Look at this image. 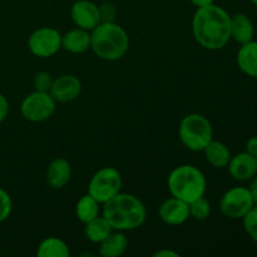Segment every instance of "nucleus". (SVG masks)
Listing matches in <instances>:
<instances>
[{"label": "nucleus", "instance_id": "obj_1", "mask_svg": "<svg viewBox=\"0 0 257 257\" xmlns=\"http://www.w3.org/2000/svg\"><path fill=\"white\" fill-rule=\"evenodd\" d=\"M231 15L216 4L197 8L192 19L196 42L208 50L222 49L231 39Z\"/></svg>", "mask_w": 257, "mask_h": 257}, {"label": "nucleus", "instance_id": "obj_2", "mask_svg": "<svg viewBox=\"0 0 257 257\" xmlns=\"http://www.w3.org/2000/svg\"><path fill=\"white\" fill-rule=\"evenodd\" d=\"M103 217L114 231H132L141 227L147 217L146 206L135 195L119 192L103 203Z\"/></svg>", "mask_w": 257, "mask_h": 257}, {"label": "nucleus", "instance_id": "obj_3", "mask_svg": "<svg viewBox=\"0 0 257 257\" xmlns=\"http://www.w3.org/2000/svg\"><path fill=\"white\" fill-rule=\"evenodd\" d=\"M130 48L127 32L113 23H99L90 32V49L98 58L107 62H115L125 55Z\"/></svg>", "mask_w": 257, "mask_h": 257}, {"label": "nucleus", "instance_id": "obj_4", "mask_svg": "<svg viewBox=\"0 0 257 257\" xmlns=\"http://www.w3.org/2000/svg\"><path fill=\"white\" fill-rule=\"evenodd\" d=\"M168 191L172 197L191 203L205 196L207 181L202 171L191 165L176 167L167 180Z\"/></svg>", "mask_w": 257, "mask_h": 257}, {"label": "nucleus", "instance_id": "obj_5", "mask_svg": "<svg viewBox=\"0 0 257 257\" xmlns=\"http://www.w3.org/2000/svg\"><path fill=\"white\" fill-rule=\"evenodd\" d=\"M178 136L187 150L200 152L213 140V128L205 115L192 113L181 120Z\"/></svg>", "mask_w": 257, "mask_h": 257}, {"label": "nucleus", "instance_id": "obj_6", "mask_svg": "<svg viewBox=\"0 0 257 257\" xmlns=\"http://www.w3.org/2000/svg\"><path fill=\"white\" fill-rule=\"evenodd\" d=\"M120 188H122V176L119 171L114 167H103L90 178L88 193L100 205H103L118 195Z\"/></svg>", "mask_w": 257, "mask_h": 257}, {"label": "nucleus", "instance_id": "obj_7", "mask_svg": "<svg viewBox=\"0 0 257 257\" xmlns=\"http://www.w3.org/2000/svg\"><path fill=\"white\" fill-rule=\"evenodd\" d=\"M55 102L50 93L34 90L23 99L20 105L22 115L27 120L33 123L45 122L55 112Z\"/></svg>", "mask_w": 257, "mask_h": 257}, {"label": "nucleus", "instance_id": "obj_8", "mask_svg": "<svg viewBox=\"0 0 257 257\" xmlns=\"http://www.w3.org/2000/svg\"><path fill=\"white\" fill-rule=\"evenodd\" d=\"M255 206L247 187L237 186L223 193L220 201V210L226 217L232 220L242 218Z\"/></svg>", "mask_w": 257, "mask_h": 257}, {"label": "nucleus", "instance_id": "obj_9", "mask_svg": "<svg viewBox=\"0 0 257 257\" xmlns=\"http://www.w3.org/2000/svg\"><path fill=\"white\" fill-rule=\"evenodd\" d=\"M28 48L38 58L53 57L62 49V34L54 28H39L30 34Z\"/></svg>", "mask_w": 257, "mask_h": 257}, {"label": "nucleus", "instance_id": "obj_10", "mask_svg": "<svg viewBox=\"0 0 257 257\" xmlns=\"http://www.w3.org/2000/svg\"><path fill=\"white\" fill-rule=\"evenodd\" d=\"M70 17L78 28L92 32L100 23L98 5L90 0H78L70 8Z\"/></svg>", "mask_w": 257, "mask_h": 257}, {"label": "nucleus", "instance_id": "obj_11", "mask_svg": "<svg viewBox=\"0 0 257 257\" xmlns=\"http://www.w3.org/2000/svg\"><path fill=\"white\" fill-rule=\"evenodd\" d=\"M82 92V83L75 75L63 74L53 80L49 93L55 102L68 103L77 99Z\"/></svg>", "mask_w": 257, "mask_h": 257}, {"label": "nucleus", "instance_id": "obj_12", "mask_svg": "<svg viewBox=\"0 0 257 257\" xmlns=\"http://www.w3.org/2000/svg\"><path fill=\"white\" fill-rule=\"evenodd\" d=\"M231 177L240 182L251 181L257 175V158L245 152L232 156L227 165Z\"/></svg>", "mask_w": 257, "mask_h": 257}, {"label": "nucleus", "instance_id": "obj_13", "mask_svg": "<svg viewBox=\"0 0 257 257\" xmlns=\"http://www.w3.org/2000/svg\"><path fill=\"white\" fill-rule=\"evenodd\" d=\"M158 216L167 225H182L190 218V206L185 201L171 197L160 206Z\"/></svg>", "mask_w": 257, "mask_h": 257}, {"label": "nucleus", "instance_id": "obj_14", "mask_svg": "<svg viewBox=\"0 0 257 257\" xmlns=\"http://www.w3.org/2000/svg\"><path fill=\"white\" fill-rule=\"evenodd\" d=\"M72 177V167L65 158H55L47 170V182L54 190H60L69 183Z\"/></svg>", "mask_w": 257, "mask_h": 257}, {"label": "nucleus", "instance_id": "obj_15", "mask_svg": "<svg viewBox=\"0 0 257 257\" xmlns=\"http://www.w3.org/2000/svg\"><path fill=\"white\" fill-rule=\"evenodd\" d=\"M62 49L73 54H82L90 49V32L77 28L62 35Z\"/></svg>", "mask_w": 257, "mask_h": 257}, {"label": "nucleus", "instance_id": "obj_16", "mask_svg": "<svg viewBox=\"0 0 257 257\" xmlns=\"http://www.w3.org/2000/svg\"><path fill=\"white\" fill-rule=\"evenodd\" d=\"M231 39L235 40L238 44H245V43L253 40L255 35V27L250 18L243 13L231 17Z\"/></svg>", "mask_w": 257, "mask_h": 257}, {"label": "nucleus", "instance_id": "obj_17", "mask_svg": "<svg viewBox=\"0 0 257 257\" xmlns=\"http://www.w3.org/2000/svg\"><path fill=\"white\" fill-rule=\"evenodd\" d=\"M236 60L243 74L251 78H257V42L251 40L241 45Z\"/></svg>", "mask_w": 257, "mask_h": 257}, {"label": "nucleus", "instance_id": "obj_18", "mask_svg": "<svg viewBox=\"0 0 257 257\" xmlns=\"http://www.w3.org/2000/svg\"><path fill=\"white\" fill-rule=\"evenodd\" d=\"M128 238L123 231L110 232L104 240L100 242L99 253L103 257H119L127 251Z\"/></svg>", "mask_w": 257, "mask_h": 257}, {"label": "nucleus", "instance_id": "obj_19", "mask_svg": "<svg viewBox=\"0 0 257 257\" xmlns=\"http://www.w3.org/2000/svg\"><path fill=\"white\" fill-rule=\"evenodd\" d=\"M202 152L205 153L207 162L216 168L227 167L228 162H230L231 157H232L227 146L225 143L220 142V141L215 140L211 141Z\"/></svg>", "mask_w": 257, "mask_h": 257}, {"label": "nucleus", "instance_id": "obj_20", "mask_svg": "<svg viewBox=\"0 0 257 257\" xmlns=\"http://www.w3.org/2000/svg\"><path fill=\"white\" fill-rule=\"evenodd\" d=\"M84 225L85 237L93 243H100L113 231L112 226L103 216H97Z\"/></svg>", "mask_w": 257, "mask_h": 257}, {"label": "nucleus", "instance_id": "obj_21", "mask_svg": "<svg viewBox=\"0 0 257 257\" xmlns=\"http://www.w3.org/2000/svg\"><path fill=\"white\" fill-rule=\"evenodd\" d=\"M39 257H69L70 251L67 243L58 237H47L38 246Z\"/></svg>", "mask_w": 257, "mask_h": 257}, {"label": "nucleus", "instance_id": "obj_22", "mask_svg": "<svg viewBox=\"0 0 257 257\" xmlns=\"http://www.w3.org/2000/svg\"><path fill=\"white\" fill-rule=\"evenodd\" d=\"M99 205L100 203L95 201L89 193L82 196L78 201L77 207H75L78 220L83 223H87L97 216H99Z\"/></svg>", "mask_w": 257, "mask_h": 257}, {"label": "nucleus", "instance_id": "obj_23", "mask_svg": "<svg viewBox=\"0 0 257 257\" xmlns=\"http://www.w3.org/2000/svg\"><path fill=\"white\" fill-rule=\"evenodd\" d=\"M188 206H190V217H193L197 221L206 220L211 213V203L208 202L207 198H205V196L192 201L188 203Z\"/></svg>", "mask_w": 257, "mask_h": 257}, {"label": "nucleus", "instance_id": "obj_24", "mask_svg": "<svg viewBox=\"0 0 257 257\" xmlns=\"http://www.w3.org/2000/svg\"><path fill=\"white\" fill-rule=\"evenodd\" d=\"M243 228L252 241L257 243V205L253 206L242 217Z\"/></svg>", "mask_w": 257, "mask_h": 257}, {"label": "nucleus", "instance_id": "obj_25", "mask_svg": "<svg viewBox=\"0 0 257 257\" xmlns=\"http://www.w3.org/2000/svg\"><path fill=\"white\" fill-rule=\"evenodd\" d=\"M100 15V23H113L117 18V7L112 2H103L98 5Z\"/></svg>", "mask_w": 257, "mask_h": 257}, {"label": "nucleus", "instance_id": "obj_26", "mask_svg": "<svg viewBox=\"0 0 257 257\" xmlns=\"http://www.w3.org/2000/svg\"><path fill=\"white\" fill-rule=\"evenodd\" d=\"M52 84H53V78L52 75L47 72L37 73L34 79H33V87H34V90H38V92L49 93L50 88H52Z\"/></svg>", "mask_w": 257, "mask_h": 257}, {"label": "nucleus", "instance_id": "obj_27", "mask_svg": "<svg viewBox=\"0 0 257 257\" xmlns=\"http://www.w3.org/2000/svg\"><path fill=\"white\" fill-rule=\"evenodd\" d=\"M13 210L12 197L5 190L0 187V223L8 220Z\"/></svg>", "mask_w": 257, "mask_h": 257}, {"label": "nucleus", "instance_id": "obj_28", "mask_svg": "<svg viewBox=\"0 0 257 257\" xmlns=\"http://www.w3.org/2000/svg\"><path fill=\"white\" fill-rule=\"evenodd\" d=\"M8 113H9V102L7 97L0 93V123L4 122L5 118L8 117Z\"/></svg>", "mask_w": 257, "mask_h": 257}, {"label": "nucleus", "instance_id": "obj_29", "mask_svg": "<svg viewBox=\"0 0 257 257\" xmlns=\"http://www.w3.org/2000/svg\"><path fill=\"white\" fill-rule=\"evenodd\" d=\"M246 152L257 158V136H253L246 142Z\"/></svg>", "mask_w": 257, "mask_h": 257}, {"label": "nucleus", "instance_id": "obj_30", "mask_svg": "<svg viewBox=\"0 0 257 257\" xmlns=\"http://www.w3.org/2000/svg\"><path fill=\"white\" fill-rule=\"evenodd\" d=\"M248 191H250L251 196H252V200H253V203L257 205V177H255L251 180V183L250 186H248Z\"/></svg>", "mask_w": 257, "mask_h": 257}, {"label": "nucleus", "instance_id": "obj_31", "mask_svg": "<svg viewBox=\"0 0 257 257\" xmlns=\"http://www.w3.org/2000/svg\"><path fill=\"white\" fill-rule=\"evenodd\" d=\"M155 257H180L177 252L171 250H160L157 252H155Z\"/></svg>", "mask_w": 257, "mask_h": 257}, {"label": "nucleus", "instance_id": "obj_32", "mask_svg": "<svg viewBox=\"0 0 257 257\" xmlns=\"http://www.w3.org/2000/svg\"><path fill=\"white\" fill-rule=\"evenodd\" d=\"M196 8H203L207 7V5L213 4V0H190Z\"/></svg>", "mask_w": 257, "mask_h": 257}, {"label": "nucleus", "instance_id": "obj_33", "mask_svg": "<svg viewBox=\"0 0 257 257\" xmlns=\"http://www.w3.org/2000/svg\"><path fill=\"white\" fill-rule=\"evenodd\" d=\"M251 3H252V4L255 5V7H257V0H251Z\"/></svg>", "mask_w": 257, "mask_h": 257}]
</instances>
